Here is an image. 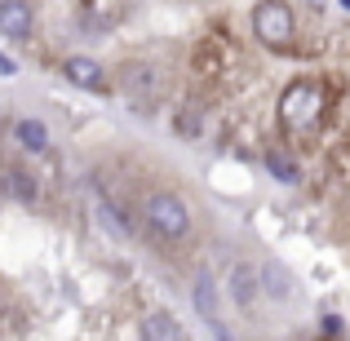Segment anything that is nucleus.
Masks as SVG:
<instances>
[{
  "instance_id": "f257e3e1",
  "label": "nucleus",
  "mask_w": 350,
  "mask_h": 341,
  "mask_svg": "<svg viewBox=\"0 0 350 341\" xmlns=\"http://www.w3.org/2000/svg\"><path fill=\"white\" fill-rule=\"evenodd\" d=\"M142 217H146V226L160 239H169V244H178V239L191 235V204L178 191H151V195L142 200Z\"/></svg>"
},
{
  "instance_id": "f03ea898",
  "label": "nucleus",
  "mask_w": 350,
  "mask_h": 341,
  "mask_svg": "<svg viewBox=\"0 0 350 341\" xmlns=\"http://www.w3.org/2000/svg\"><path fill=\"white\" fill-rule=\"evenodd\" d=\"M253 36L266 49H288L297 36V18H293L288 0H257L253 5Z\"/></svg>"
},
{
  "instance_id": "7ed1b4c3",
  "label": "nucleus",
  "mask_w": 350,
  "mask_h": 341,
  "mask_svg": "<svg viewBox=\"0 0 350 341\" xmlns=\"http://www.w3.org/2000/svg\"><path fill=\"white\" fill-rule=\"evenodd\" d=\"M324 111V89L310 80H293L280 98V124L284 128H310Z\"/></svg>"
},
{
  "instance_id": "20e7f679",
  "label": "nucleus",
  "mask_w": 350,
  "mask_h": 341,
  "mask_svg": "<svg viewBox=\"0 0 350 341\" xmlns=\"http://www.w3.org/2000/svg\"><path fill=\"white\" fill-rule=\"evenodd\" d=\"M191 301H196L200 319H204V324L213 328L217 337H226V328L217 324V319H222V288H217L213 271H200V275H196V284H191Z\"/></svg>"
},
{
  "instance_id": "39448f33",
  "label": "nucleus",
  "mask_w": 350,
  "mask_h": 341,
  "mask_svg": "<svg viewBox=\"0 0 350 341\" xmlns=\"http://www.w3.org/2000/svg\"><path fill=\"white\" fill-rule=\"evenodd\" d=\"M124 94H129V107H155V98L164 94V76L155 67H146V62H133V67L124 71Z\"/></svg>"
},
{
  "instance_id": "423d86ee",
  "label": "nucleus",
  "mask_w": 350,
  "mask_h": 341,
  "mask_svg": "<svg viewBox=\"0 0 350 341\" xmlns=\"http://www.w3.org/2000/svg\"><path fill=\"white\" fill-rule=\"evenodd\" d=\"M226 292H231V301H235L239 310H253L257 301H262V266L235 262L231 266V279H226Z\"/></svg>"
},
{
  "instance_id": "0eeeda50",
  "label": "nucleus",
  "mask_w": 350,
  "mask_h": 341,
  "mask_svg": "<svg viewBox=\"0 0 350 341\" xmlns=\"http://www.w3.org/2000/svg\"><path fill=\"white\" fill-rule=\"evenodd\" d=\"M36 27V14L27 0H0V36H9V40H27Z\"/></svg>"
},
{
  "instance_id": "6e6552de",
  "label": "nucleus",
  "mask_w": 350,
  "mask_h": 341,
  "mask_svg": "<svg viewBox=\"0 0 350 341\" xmlns=\"http://www.w3.org/2000/svg\"><path fill=\"white\" fill-rule=\"evenodd\" d=\"M62 76H67L71 85H80V89H103V85H107L103 62L85 58V53H76V58H67V62H62Z\"/></svg>"
},
{
  "instance_id": "1a4fd4ad",
  "label": "nucleus",
  "mask_w": 350,
  "mask_h": 341,
  "mask_svg": "<svg viewBox=\"0 0 350 341\" xmlns=\"http://www.w3.org/2000/svg\"><path fill=\"white\" fill-rule=\"evenodd\" d=\"M14 137H18V146H23V151H31V155H44L53 146L49 124H44V120H31V115L14 124Z\"/></svg>"
},
{
  "instance_id": "9d476101",
  "label": "nucleus",
  "mask_w": 350,
  "mask_h": 341,
  "mask_svg": "<svg viewBox=\"0 0 350 341\" xmlns=\"http://www.w3.org/2000/svg\"><path fill=\"white\" fill-rule=\"evenodd\" d=\"M262 292H266V297L288 301L293 292H297V279L288 275V266H280V262H262Z\"/></svg>"
},
{
  "instance_id": "9b49d317",
  "label": "nucleus",
  "mask_w": 350,
  "mask_h": 341,
  "mask_svg": "<svg viewBox=\"0 0 350 341\" xmlns=\"http://www.w3.org/2000/svg\"><path fill=\"white\" fill-rule=\"evenodd\" d=\"M94 217L103 222V230H107L111 239H120V244H129V239H133V226H129V217L120 213L111 200H98V204H94Z\"/></svg>"
},
{
  "instance_id": "f8f14e48",
  "label": "nucleus",
  "mask_w": 350,
  "mask_h": 341,
  "mask_svg": "<svg viewBox=\"0 0 350 341\" xmlns=\"http://www.w3.org/2000/svg\"><path fill=\"white\" fill-rule=\"evenodd\" d=\"M142 337L146 341H178L182 337V324L169 315V310H151V315L142 319Z\"/></svg>"
},
{
  "instance_id": "ddd939ff",
  "label": "nucleus",
  "mask_w": 350,
  "mask_h": 341,
  "mask_svg": "<svg viewBox=\"0 0 350 341\" xmlns=\"http://www.w3.org/2000/svg\"><path fill=\"white\" fill-rule=\"evenodd\" d=\"M266 169H271V178L275 182H284V187H297V182H301V173H297V164H293L288 160V155H266Z\"/></svg>"
},
{
  "instance_id": "4468645a",
  "label": "nucleus",
  "mask_w": 350,
  "mask_h": 341,
  "mask_svg": "<svg viewBox=\"0 0 350 341\" xmlns=\"http://www.w3.org/2000/svg\"><path fill=\"white\" fill-rule=\"evenodd\" d=\"M5 191L14 200H23V204H36V182L27 178V173H9V178H5Z\"/></svg>"
},
{
  "instance_id": "2eb2a0df",
  "label": "nucleus",
  "mask_w": 350,
  "mask_h": 341,
  "mask_svg": "<svg viewBox=\"0 0 350 341\" xmlns=\"http://www.w3.org/2000/svg\"><path fill=\"white\" fill-rule=\"evenodd\" d=\"M0 76H18V62H9L5 53H0Z\"/></svg>"
},
{
  "instance_id": "dca6fc26",
  "label": "nucleus",
  "mask_w": 350,
  "mask_h": 341,
  "mask_svg": "<svg viewBox=\"0 0 350 341\" xmlns=\"http://www.w3.org/2000/svg\"><path fill=\"white\" fill-rule=\"evenodd\" d=\"M337 5H342V9H350V0H337Z\"/></svg>"
}]
</instances>
